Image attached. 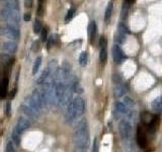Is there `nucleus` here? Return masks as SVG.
<instances>
[{"label":"nucleus","instance_id":"nucleus-1","mask_svg":"<svg viewBox=\"0 0 162 152\" xmlns=\"http://www.w3.org/2000/svg\"><path fill=\"white\" fill-rule=\"evenodd\" d=\"M75 145L79 149H87L89 146V130L86 120H80L74 132Z\"/></svg>","mask_w":162,"mask_h":152},{"label":"nucleus","instance_id":"nucleus-2","mask_svg":"<svg viewBox=\"0 0 162 152\" xmlns=\"http://www.w3.org/2000/svg\"><path fill=\"white\" fill-rule=\"evenodd\" d=\"M85 111V100L81 96H76L72 99L70 103L67 105L66 111V122L67 123H72L76 119L84 113Z\"/></svg>","mask_w":162,"mask_h":152},{"label":"nucleus","instance_id":"nucleus-3","mask_svg":"<svg viewBox=\"0 0 162 152\" xmlns=\"http://www.w3.org/2000/svg\"><path fill=\"white\" fill-rule=\"evenodd\" d=\"M119 132L126 146L131 148V139L133 136V127L128 120H122L119 123Z\"/></svg>","mask_w":162,"mask_h":152},{"label":"nucleus","instance_id":"nucleus-4","mask_svg":"<svg viewBox=\"0 0 162 152\" xmlns=\"http://www.w3.org/2000/svg\"><path fill=\"white\" fill-rule=\"evenodd\" d=\"M21 109L25 115L30 116V117H32V118L38 117L41 113V109L36 105V103L34 102V100H32L30 95H28V96H26L25 98H24L23 102H22V105H21Z\"/></svg>","mask_w":162,"mask_h":152},{"label":"nucleus","instance_id":"nucleus-5","mask_svg":"<svg viewBox=\"0 0 162 152\" xmlns=\"http://www.w3.org/2000/svg\"><path fill=\"white\" fill-rule=\"evenodd\" d=\"M1 17L4 20H6L8 22V24L18 26V22H19L18 10H13V9H10V8L5 7L1 10Z\"/></svg>","mask_w":162,"mask_h":152},{"label":"nucleus","instance_id":"nucleus-6","mask_svg":"<svg viewBox=\"0 0 162 152\" xmlns=\"http://www.w3.org/2000/svg\"><path fill=\"white\" fill-rule=\"evenodd\" d=\"M0 36H5L9 39L18 40L19 39V30H18V26L12 25V24L0 26Z\"/></svg>","mask_w":162,"mask_h":152},{"label":"nucleus","instance_id":"nucleus-7","mask_svg":"<svg viewBox=\"0 0 162 152\" xmlns=\"http://www.w3.org/2000/svg\"><path fill=\"white\" fill-rule=\"evenodd\" d=\"M111 53H113V61L117 64H121L127 59V56L125 55V53L123 52V50L119 45H113V49H111Z\"/></svg>","mask_w":162,"mask_h":152},{"label":"nucleus","instance_id":"nucleus-8","mask_svg":"<svg viewBox=\"0 0 162 152\" xmlns=\"http://www.w3.org/2000/svg\"><path fill=\"white\" fill-rule=\"evenodd\" d=\"M34 100V102L36 103V105L38 107V109L42 111L43 107H45V102H44V97H43V92H42V89H34L32 91V94L30 95Z\"/></svg>","mask_w":162,"mask_h":152},{"label":"nucleus","instance_id":"nucleus-9","mask_svg":"<svg viewBox=\"0 0 162 152\" xmlns=\"http://www.w3.org/2000/svg\"><path fill=\"white\" fill-rule=\"evenodd\" d=\"M30 127V121H28L27 119H25V118H20L17 121V123H16V126L14 129L21 135V134L23 133L24 131H26Z\"/></svg>","mask_w":162,"mask_h":152},{"label":"nucleus","instance_id":"nucleus-10","mask_svg":"<svg viewBox=\"0 0 162 152\" xmlns=\"http://www.w3.org/2000/svg\"><path fill=\"white\" fill-rule=\"evenodd\" d=\"M2 49L4 51H6L9 54H13V53L16 52L17 50V45L14 42H11V41H8V42H5L2 44Z\"/></svg>","mask_w":162,"mask_h":152},{"label":"nucleus","instance_id":"nucleus-11","mask_svg":"<svg viewBox=\"0 0 162 152\" xmlns=\"http://www.w3.org/2000/svg\"><path fill=\"white\" fill-rule=\"evenodd\" d=\"M7 87H8V79L3 78L0 82V98H5L7 95Z\"/></svg>","mask_w":162,"mask_h":152},{"label":"nucleus","instance_id":"nucleus-12","mask_svg":"<svg viewBox=\"0 0 162 152\" xmlns=\"http://www.w3.org/2000/svg\"><path fill=\"white\" fill-rule=\"evenodd\" d=\"M152 109L158 113H162V95L157 96L151 103Z\"/></svg>","mask_w":162,"mask_h":152},{"label":"nucleus","instance_id":"nucleus-13","mask_svg":"<svg viewBox=\"0 0 162 152\" xmlns=\"http://www.w3.org/2000/svg\"><path fill=\"white\" fill-rule=\"evenodd\" d=\"M137 142L140 145V147L144 148L146 147V144H147V139H146V136L143 132L141 131V129H138L137 131Z\"/></svg>","mask_w":162,"mask_h":152},{"label":"nucleus","instance_id":"nucleus-14","mask_svg":"<svg viewBox=\"0 0 162 152\" xmlns=\"http://www.w3.org/2000/svg\"><path fill=\"white\" fill-rule=\"evenodd\" d=\"M126 92H127V88H126L125 84H123V83L117 84V86L115 87V89H113L115 96H117V97H122L123 95L126 94Z\"/></svg>","mask_w":162,"mask_h":152},{"label":"nucleus","instance_id":"nucleus-15","mask_svg":"<svg viewBox=\"0 0 162 152\" xmlns=\"http://www.w3.org/2000/svg\"><path fill=\"white\" fill-rule=\"evenodd\" d=\"M96 30H97V28H96L95 21H91L88 25V36H89V39H90L91 43L93 42L95 36H96Z\"/></svg>","mask_w":162,"mask_h":152},{"label":"nucleus","instance_id":"nucleus-16","mask_svg":"<svg viewBox=\"0 0 162 152\" xmlns=\"http://www.w3.org/2000/svg\"><path fill=\"white\" fill-rule=\"evenodd\" d=\"M49 76H50V69H49V67H48V68H46L45 70H43L41 75L38 77L36 83H38V84H42V83H44L45 81L47 80V78H48Z\"/></svg>","mask_w":162,"mask_h":152},{"label":"nucleus","instance_id":"nucleus-17","mask_svg":"<svg viewBox=\"0 0 162 152\" xmlns=\"http://www.w3.org/2000/svg\"><path fill=\"white\" fill-rule=\"evenodd\" d=\"M113 1H109L108 4H107L106 6V9H105V13H104V21L106 22V23H108L109 19H111V13H113Z\"/></svg>","mask_w":162,"mask_h":152},{"label":"nucleus","instance_id":"nucleus-18","mask_svg":"<svg viewBox=\"0 0 162 152\" xmlns=\"http://www.w3.org/2000/svg\"><path fill=\"white\" fill-rule=\"evenodd\" d=\"M6 7L13 10H19V2L18 0H5Z\"/></svg>","mask_w":162,"mask_h":152},{"label":"nucleus","instance_id":"nucleus-19","mask_svg":"<svg viewBox=\"0 0 162 152\" xmlns=\"http://www.w3.org/2000/svg\"><path fill=\"white\" fill-rule=\"evenodd\" d=\"M11 140H12V141H13V143L15 144L16 147H18V146L20 145V134L18 133V132L16 131L15 129H14V130H13V132H12Z\"/></svg>","mask_w":162,"mask_h":152},{"label":"nucleus","instance_id":"nucleus-20","mask_svg":"<svg viewBox=\"0 0 162 152\" xmlns=\"http://www.w3.org/2000/svg\"><path fill=\"white\" fill-rule=\"evenodd\" d=\"M87 62H88V54L87 52H82L79 56V63L82 67L86 66Z\"/></svg>","mask_w":162,"mask_h":152},{"label":"nucleus","instance_id":"nucleus-21","mask_svg":"<svg viewBox=\"0 0 162 152\" xmlns=\"http://www.w3.org/2000/svg\"><path fill=\"white\" fill-rule=\"evenodd\" d=\"M57 42H58V36H57V34H52V36L49 38L48 43H47V49L50 50V49L52 48Z\"/></svg>","mask_w":162,"mask_h":152},{"label":"nucleus","instance_id":"nucleus-22","mask_svg":"<svg viewBox=\"0 0 162 152\" xmlns=\"http://www.w3.org/2000/svg\"><path fill=\"white\" fill-rule=\"evenodd\" d=\"M41 65H42V57H38L36 58V60L34 61V66H32V74H36V72L38 71V69H40Z\"/></svg>","mask_w":162,"mask_h":152},{"label":"nucleus","instance_id":"nucleus-23","mask_svg":"<svg viewBox=\"0 0 162 152\" xmlns=\"http://www.w3.org/2000/svg\"><path fill=\"white\" fill-rule=\"evenodd\" d=\"M124 105L128 107V109H133L135 107V101L129 96H125L124 97Z\"/></svg>","mask_w":162,"mask_h":152},{"label":"nucleus","instance_id":"nucleus-24","mask_svg":"<svg viewBox=\"0 0 162 152\" xmlns=\"http://www.w3.org/2000/svg\"><path fill=\"white\" fill-rule=\"evenodd\" d=\"M42 28H43L42 22H41L40 20L36 19V21L34 22V25H32V30H34V34H40V32H42Z\"/></svg>","mask_w":162,"mask_h":152},{"label":"nucleus","instance_id":"nucleus-25","mask_svg":"<svg viewBox=\"0 0 162 152\" xmlns=\"http://www.w3.org/2000/svg\"><path fill=\"white\" fill-rule=\"evenodd\" d=\"M99 60L101 63H105L107 61V50L106 48L100 49V53H99Z\"/></svg>","mask_w":162,"mask_h":152},{"label":"nucleus","instance_id":"nucleus-26","mask_svg":"<svg viewBox=\"0 0 162 152\" xmlns=\"http://www.w3.org/2000/svg\"><path fill=\"white\" fill-rule=\"evenodd\" d=\"M115 42H117L119 45L123 44V43H125V40H126V34H122V32H117V34H115Z\"/></svg>","mask_w":162,"mask_h":152},{"label":"nucleus","instance_id":"nucleus-27","mask_svg":"<svg viewBox=\"0 0 162 152\" xmlns=\"http://www.w3.org/2000/svg\"><path fill=\"white\" fill-rule=\"evenodd\" d=\"M1 60H2V63H4V64H6V65H9V64H11V62H13V58H11L9 55H6V54L2 55Z\"/></svg>","mask_w":162,"mask_h":152},{"label":"nucleus","instance_id":"nucleus-28","mask_svg":"<svg viewBox=\"0 0 162 152\" xmlns=\"http://www.w3.org/2000/svg\"><path fill=\"white\" fill-rule=\"evenodd\" d=\"M15 144L13 143V141L12 140H10V141H8L7 145H6V152H16L15 150Z\"/></svg>","mask_w":162,"mask_h":152},{"label":"nucleus","instance_id":"nucleus-29","mask_svg":"<svg viewBox=\"0 0 162 152\" xmlns=\"http://www.w3.org/2000/svg\"><path fill=\"white\" fill-rule=\"evenodd\" d=\"M117 32H122V34H129V30H128V28L125 25V23H123V22H121V23L119 24V28H117Z\"/></svg>","mask_w":162,"mask_h":152},{"label":"nucleus","instance_id":"nucleus-30","mask_svg":"<svg viewBox=\"0 0 162 152\" xmlns=\"http://www.w3.org/2000/svg\"><path fill=\"white\" fill-rule=\"evenodd\" d=\"M74 13H75V9L74 8H70V9L68 10V12H67L66 14V17H65V21H70L71 19H72V17L74 16Z\"/></svg>","mask_w":162,"mask_h":152},{"label":"nucleus","instance_id":"nucleus-31","mask_svg":"<svg viewBox=\"0 0 162 152\" xmlns=\"http://www.w3.org/2000/svg\"><path fill=\"white\" fill-rule=\"evenodd\" d=\"M47 34H48V28H43L42 32H41V39H42L43 42H46L47 41Z\"/></svg>","mask_w":162,"mask_h":152},{"label":"nucleus","instance_id":"nucleus-32","mask_svg":"<svg viewBox=\"0 0 162 152\" xmlns=\"http://www.w3.org/2000/svg\"><path fill=\"white\" fill-rule=\"evenodd\" d=\"M99 46H100V49L106 48L107 47V40L105 36H101L100 41H99Z\"/></svg>","mask_w":162,"mask_h":152},{"label":"nucleus","instance_id":"nucleus-33","mask_svg":"<svg viewBox=\"0 0 162 152\" xmlns=\"http://www.w3.org/2000/svg\"><path fill=\"white\" fill-rule=\"evenodd\" d=\"M6 116H7L8 118L11 116V103H10V101H8L7 105H6Z\"/></svg>","mask_w":162,"mask_h":152},{"label":"nucleus","instance_id":"nucleus-34","mask_svg":"<svg viewBox=\"0 0 162 152\" xmlns=\"http://www.w3.org/2000/svg\"><path fill=\"white\" fill-rule=\"evenodd\" d=\"M30 18H32V14H30V12H26V13H24V15H23V19L25 20V21H30Z\"/></svg>","mask_w":162,"mask_h":152},{"label":"nucleus","instance_id":"nucleus-35","mask_svg":"<svg viewBox=\"0 0 162 152\" xmlns=\"http://www.w3.org/2000/svg\"><path fill=\"white\" fill-rule=\"evenodd\" d=\"M113 82H117V84H119V83H122L121 77L117 76V75H113Z\"/></svg>","mask_w":162,"mask_h":152},{"label":"nucleus","instance_id":"nucleus-36","mask_svg":"<svg viewBox=\"0 0 162 152\" xmlns=\"http://www.w3.org/2000/svg\"><path fill=\"white\" fill-rule=\"evenodd\" d=\"M24 5H25V7L30 8L32 6V0H25L24 1Z\"/></svg>","mask_w":162,"mask_h":152},{"label":"nucleus","instance_id":"nucleus-37","mask_svg":"<svg viewBox=\"0 0 162 152\" xmlns=\"http://www.w3.org/2000/svg\"><path fill=\"white\" fill-rule=\"evenodd\" d=\"M42 3H43V0H38V15H42Z\"/></svg>","mask_w":162,"mask_h":152},{"label":"nucleus","instance_id":"nucleus-38","mask_svg":"<svg viewBox=\"0 0 162 152\" xmlns=\"http://www.w3.org/2000/svg\"><path fill=\"white\" fill-rule=\"evenodd\" d=\"M93 151L97 152V140H94V146H93Z\"/></svg>","mask_w":162,"mask_h":152},{"label":"nucleus","instance_id":"nucleus-39","mask_svg":"<svg viewBox=\"0 0 162 152\" xmlns=\"http://www.w3.org/2000/svg\"><path fill=\"white\" fill-rule=\"evenodd\" d=\"M15 92H16V89H15V88H14L13 90H12L11 92H10V98H11V99L14 97V95H15Z\"/></svg>","mask_w":162,"mask_h":152},{"label":"nucleus","instance_id":"nucleus-40","mask_svg":"<svg viewBox=\"0 0 162 152\" xmlns=\"http://www.w3.org/2000/svg\"><path fill=\"white\" fill-rule=\"evenodd\" d=\"M126 1H127V2H130V3H132V2H133L134 0H126Z\"/></svg>","mask_w":162,"mask_h":152},{"label":"nucleus","instance_id":"nucleus-41","mask_svg":"<svg viewBox=\"0 0 162 152\" xmlns=\"http://www.w3.org/2000/svg\"><path fill=\"white\" fill-rule=\"evenodd\" d=\"M0 124H1V121H0Z\"/></svg>","mask_w":162,"mask_h":152}]
</instances>
